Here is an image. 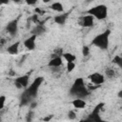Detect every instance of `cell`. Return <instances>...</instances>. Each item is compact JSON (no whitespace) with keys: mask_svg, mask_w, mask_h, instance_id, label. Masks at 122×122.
Segmentation results:
<instances>
[{"mask_svg":"<svg viewBox=\"0 0 122 122\" xmlns=\"http://www.w3.org/2000/svg\"><path fill=\"white\" fill-rule=\"evenodd\" d=\"M19 47H20V41H16L7 48V52L10 55H15L19 52Z\"/></svg>","mask_w":122,"mask_h":122,"instance_id":"obj_14","label":"cell"},{"mask_svg":"<svg viewBox=\"0 0 122 122\" xmlns=\"http://www.w3.org/2000/svg\"><path fill=\"white\" fill-rule=\"evenodd\" d=\"M43 82H44V77L38 76V77L34 78V80H33V81L29 85V87H28L27 89H25L24 91H25L32 99H34V98L37 96L38 91H39L41 85L43 84Z\"/></svg>","mask_w":122,"mask_h":122,"instance_id":"obj_4","label":"cell"},{"mask_svg":"<svg viewBox=\"0 0 122 122\" xmlns=\"http://www.w3.org/2000/svg\"><path fill=\"white\" fill-rule=\"evenodd\" d=\"M0 101H1L0 109H3L5 107V103H6V96L5 95H0Z\"/></svg>","mask_w":122,"mask_h":122,"instance_id":"obj_24","label":"cell"},{"mask_svg":"<svg viewBox=\"0 0 122 122\" xmlns=\"http://www.w3.org/2000/svg\"><path fill=\"white\" fill-rule=\"evenodd\" d=\"M51 1V0H42V2H43V3H46V4H47V3H50Z\"/></svg>","mask_w":122,"mask_h":122,"instance_id":"obj_29","label":"cell"},{"mask_svg":"<svg viewBox=\"0 0 122 122\" xmlns=\"http://www.w3.org/2000/svg\"><path fill=\"white\" fill-rule=\"evenodd\" d=\"M18 30H19V25H18V18H15V19H12L10 20L7 25H6V31L11 36H15L18 32Z\"/></svg>","mask_w":122,"mask_h":122,"instance_id":"obj_6","label":"cell"},{"mask_svg":"<svg viewBox=\"0 0 122 122\" xmlns=\"http://www.w3.org/2000/svg\"><path fill=\"white\" fill-rule=\"evenodd\" d=\"M62 57H63V59H65L67 61V63H69V62H75V60H76V56L73 53H71V52H64Z\"/></svg>","mask_w":122,"mask_h":122,"instance_id":"obj_17","label":"cell"},{"mask_svg":"<svg viewBox=\"0 0 122 122\" xmlns=\"http://www.w3.org/2000/svg\"><path fill=\"white\" fill-rule=\"evenodd\" d=\"M9 2H10V0H0V3L3 4V5H6V4H8Z\"/></svg>","mask_w":122,"mask_h":122,"instance_id":"obj_27","label":"cell"},{"mask_svg":"<svg viewBox=\"0 0 122 122\" xmlns=\"http://www.w3.org/2000/svg\"><path fill=\"white\" fill-rule=\"evenodd\" d=\"M112 63L115 64L119 69H122V55H115L112 58Z\"/></svg>","mask_w":122,"mask_h":122,"instance_id":"obj_18","label":"cell"},{"mask_svg":"<svg viewBox=\"0 0 122 122\" xmlns=\"http://www.w3.org/2000/svg\"><path fill=\"white\" fill-rule=\"evenodd\" d=\"M75 68V62H69L67 63V71L71 72Z\"/></svg>","mask_w":122,"mask_h":122,"instance_id":"obj_21","label":"cell"},{"mask_svg":"<svg viewBox=\"0 0 122 122\" xmlns=\"http://www.w3.org/2000/svg\"><path fill=\"white\" fill-rule=\"evenodd\" d=\"M92 1H94V0H86V3H87V4H89V3L92 2Z\"/></svg>","mask_w":122,"mask_h":122,"instance_id":"obj_31","label":"cell"},{"mask_svg":"<svg viewBox=\"0 0 122 122\" xmlns=\"http://www.w3.org/2000/svg\"><path fill=\"white\" fill-rule=\"evenodd\" d=\"M29 6H34L37 2H38V0H26L25 1Z\"/></svg>","mask_w":122,"mask_h":122,"instance_id":"obj_25","label":"cell"},{"mask_svg":"<svg viewBox=\"0 0 122 122\" xmlns=\"http://www.w3.org/2000/svg\"><path fill=\"white\" fill-rule=\"evenodd\" d=\"M105 76H107V78H113L115 76V71L112 68H107L105 71Z\"/></svg>","mask_w":122,"mask_h":122,"instance_id":"obj_19","label":"cell"},{"mask_svg":"<svg viewBox=\"0 0 122 122\" xmlns=\"http://www.w3.org/2000/svg\"><path fill=\"white\" fill-rule=\"evenodd\" d=\"M63 50L61 48H57L55 49L53 51H52V54H51V57H55V56H62L63 55Z\"/></svg>","mask_w":122,"mask_h":122,"instance_id":"obj_20","label":"cell"},{"mask_svg":"<svg viewBox=\"0 0 122 122\" xmlns=\"http://www.w3.org/2000/svg\"><path fill=\"white\" fill-rule=\"evenodd\" d=\"M14 3H20L21 2V0H12Z\"/></svg>","mask_w":122,"mask_h":122,"instance_id":"obj_30","label":"cell"},{"mask_svg":"<svg viewBox=\"0 0 122 122\" xmlns=\"http://www.w3.org/2000/svg\"><path fill=\"white\" fill-rule=\"evenodd\" d=\"M68 118L71 119V120L75 119L76 118V112H75V111H73V110L69 111V112H68Z\"/></svg>","mask_w":122,"mask_h":122,"instance_id":"obj_23","label":"cell"},{"mask_svg":"<svg viewBox=\"0 0 122 122\" xmlns=\"http://www.w3.org/2000/svg\"><path fill=\"white\" fill-rule=\"evenodd\" d=\"M104 106V103H98L94 108L93 110L91 112V113L88 115V117L85 119L86 121H94V122H99L102 120L101 116H100V112L102 110Z\"/></svg>","mask_w":122,"mask_h":122,"instance_id":"obj_5","label":"cell"},{"mask_svg":"<svg viewBox=\"0 0 122 122\" xmlns=\"http://www.w3.org/2000/svg\"><path fill=\"white\" fill-rule=\"evenodd\" d=\"M117 96H118L119 98H122V90H120V91L117 92Z\"/></svg>","mask_w":122,"mask_h":122,"instance_id":"obj_28","label":"cell"},{"mask_svg":"<svg viewBox=\"0 0 122 122\" xmlns=\"http://www.w3.org/2000/svg\"><path fill=\"white\" fill-rule=\"evenodd\" d=\"M94 17L91 14H86L78 19V25L83 28H92L94 25Z\"/></svg>","mask_w":122,"mask_h":122,"instance_id":"obj_7","label":"cell"},{"mask_svg":"<svg viewBox=\"0 0 122 122\" xmlns=\"http://www.w3.org/2000/svg\"><path fill=\"white\" fill-rule=\"evenodd\" d=\"M69 94L73 98H83V99H86L90 95V90L85 85L84 79L82 77H78L73 81L71 87L70 88Z\"/></svg>","mask_w":122,"mask_h":122,"instance_id":"obj_1","label":"cell"},{"mask_svg":"<svg viewBox=\"0 0 122 122\" xmlns=\"http://www.w3.org/2000/svg\"><path fill=\"white\" fill-rule=\"evenodd\" d=\"M87 13L92 15L97 20H104L108 16V7L104 4H99L90 8L87 10Z\"/></svg>","mask_w":122,"mask_h":122,"instance_id":"obj_3","label":"cell"},{"mask_svg":"<svg viewBox=\"0 0 122 122\" xmlns=\"http://www.w3.org/2000/svg\"><path fill=\"white\" fill-rule=\"evenodd\" d=\"M36 38H37L36 35L31 34L30 37H28L27 39L24 40V42H23L24 47L29 51H33L36 48Z\"/></svg>","mask_w":122,"mask_h":122,"instance_id":"obj_10","label":"cell"},{"mask_svg":"<svg viewBox=\"0 0 122 122\" xmlns=\"http://www.w3.org/2000/svg\"><path fill=\"white\" fill-rule=\"evenodd\" d=\"M46 31H47V27H46L43 23L36 24L35 27H33L32 30H30L31 34H34V35H36V36H41V35H43Z\"/></svg>","mask_w":122,"mask_h":122,"instance_id":"obj_11","label":"cell"},{"mask_svg":"<svg viewBox=\"0 0 122 122\" xmlns=\"http://www.w3.org/2000/svg\"><path fill=\"white\" fill-rule=\"evenodd\" d=\"M63 65V57L62 56H55L51 57L48 62V67L50 68H60Z\"/></svg>","mask_w":122,"mask_h":122,"instance_id":"obj_12","label":"cell"},{"mask_svg":"<svg viewBox=\"0 0 122 122\" xmlns=\"http://www.w3.org/2000/svg\"><path fill=\"white\" fill-rule=\"evenodd\" d=\"M82 54H83V56H88L89 54H90V47L89 46H83V48H82Z\"/></svg>","mask_w":122,"mask_h":122,"instance_id":"obj_22","label":"cell"},{"mask_svg":"<svg viewBox=\"0 0 122 122\" xmlns=\"http://www.w3.org/2000/svg\"><path fill=\"white\" fill-rule=\"evenodd\" d=\"M71 105L76 110H81L87 106V102L83 98H73V100L71 101Z\"/></svg>","mask_w":122,"mask_h":122,"instance_id":"obj_15","label":"cell"},{"mask_svg":"<svg viewBox=\"0 0 122 122\" xmlns=\"http://www.w3.org/2000/svg\"><path fill=\"white\" fill-rule=\"evenodd\" d=\"M36 105H37V103H36V101H31V103L30 104V109H34L35 107H36Z\"/></svg>","mask_w":122,"mask_h":122,"instance_id":"obj_26","label":"cell"},{"mask_svg":"<svg viewBox=\"0 0 122 122\" xmlns=\"http://www.w3.org/2000/svg\"><path fill=\"white\" fill-rule=\"evenodd\" d=\"M24 1H26V0H24Z\"/></svg>","mask_w":122,"mask_h":122,"instance_id":"obj_32","label":"cell"},{"mask_svg":"<svg viewBox=\"0 0 122 122\" xmlns=\"http://www.w3.org/2000/svg\"><path fill=\"white\" fill-rule=\"evenodd\" d=\"M51 9L52 10L56 11V12H59V13H61V12L64 11V6H63V4L61 2H58V1L57 2H53L51 5Z\"/></svg>","mask_w":122,"mask_h":122,"instance_id":"obj_16","label":"cell"},{"mask_svg":"<svg viewBox=\"0 0 122 122\" xmlns=\"http://www.w3.org/2000/svg\"><path fill=\"white\" fill-rule=\"evenodd\" d=\"M68 17H69V13H67V12H61V13L55 15V16L53 17V20H54V22H55L57 25L63 26V25L66 24Z\"/></svg>","mask_w":122,"mask_h":122,"instance_id":"obj_13","label":"cell"},{"mask_svg":"<svg viewBox=\"0 0 122 122\" xmlns=\"http://www.w3.org/2000/svg\"><path fill=\"white\" fill-rule=\"evenodd\" d=\"M110 35H111L110 30H104L103 32L94 36V38L92 40V45L102 51L108 50L109 45H110Z\"/></svg>","mask_w":122,"mask_h":122,"instance_id":"obj_2","label":"cell"},{"mask_svg":"<svg viewBox=\"0 0 122 122\" xmlns=\"http://www.w3.org/2000/svg\"><path fill=\"white\" fill-rule=\"evenodd\" d=\"M14 85L18 89H27L30 85V76L25 74L21 76H17L14 79Z\"/></svg>","mask_w":122,"mask_h":122,"instance_id":"obj_8","label":"cell"},{"mask_svg":"<svg viewBox=\"0 0 122 122\" xmlns=\"http://www.w3.org/2000/svg\"><path fill=\"white\" fill-rule=\"evenodd\" d=\"M105 77H106V76H105L103 73H101V72H92V73H91V74L89 75L90 81H91L92 84L96 85V86L102 85V84L105 82Z\"/></svg>","mask_w":122,"mask_h":122,"instance_id":"obj_9","label":"cell"}]
</instances>
